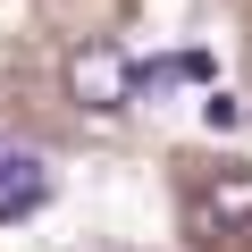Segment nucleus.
<instances>
[{
    "mask_svg": "<svg viewBox=\"0 0 252 252\" xmlns=\"http://www.w3.org/2000/svg\"><path fill=\"white\" fill-rule=\"evenodd\" d=\"M143 93V67L126 59L118 42H76L67 51V101L76 109H93V118H109V109H126Z\"/></svg>",
    "mask_w": 252,
    "mask_h": 252,
    "instance_id": "f257e3e1",
    "label": "nucleus"
},
{
    "mask_svg": "<svg viewBox=\"0 0 252 252\" xmlns=\"http://www.w3.org/2000/svg\"><path fill=\"white\" fill-rule=\"evenodd\" d=\"M193 227H202V235H235V227H252V168H210L202 193H193Z\"/></svg>",
    "mask_w": 252,
    "mask_h": 252,
    "instance_id": "f03ea898",
    "label": "nucleus"
},
{
    "mask_svg": "<svg viewBox=\"0 0 252 252\" xmlns=\"http://www.w3.org/2000/svg\"><path fill=\"white\" fill-rule=\"evenodd\" d=\"M42 193H51V168H42L34 152H0V219L42 210Z\"/></svg>",
    "mask_w": 252,
    "mask_h": 252,
    "instance_id": "7ed1b4c3",
    "label": "nucleus"
},
{
    "mask_svg": "<svg viewBox=\"0 0 252 252\" xmlns=\"http://www.w3.org/2000/svg\"><path fill=\"white\" fill-rule=\"evenodd\" d=\"M202 118H210V126H235L244 109H235V93H210V101H202Z\"/></svg>",
    "mask_w": 252,
    "mask_h": 252,
    "instance_id": "20e7f679",
    "label": "nucleus"
}]
</instances>
